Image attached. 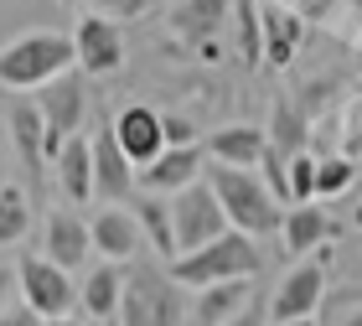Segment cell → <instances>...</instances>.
I'll list each match as a JSON object with an SVG mask.
<instances>
[{
  "label": "cell",
  "instance_id": "cell-33",
  "mask_svg": "<svg viewBox=\"0 0 362 326\" xmlns=\"http://www.w3.org/2000/svg\"><path fill=\"white\" fill-rule=\"evenodd\" d=\"M0 326H42V316H37V311H31V305H26V301H16V305H11V311H0Z\"/></svg>",
  "mask_w": 362,
  "mask_h": 326
},
{
  "label": "cell",
  "instance_id": "cell-38",
  "mask_svg": "<svg viewBox=\"0 0 362 326\" xmlns=\"http://www.w3.org/2000/svg\"><path fill=\"white\" fill-rule=\"evenodd\" d=\"M357 73H362V42H357Z\"/></svg>",
  "mask_w": 362,
  "mask_h": 326
},
{
  "label": "cell",
  "instance_id": "cell-26",
  "mask_svg": "<svg viewBox=\"0 0 362 326\" xmlns=\"http://www.w3.org/2000/svg\"><path fill=\"white\" fill-rule=\"evenodd\" d=\"M233 31H238V57L254 68L264 57V11H259V0H233Z\"/></svg>",
  "mask_w": 362,
  "mask_h": 326
},
{
  "label": "cell",
  "instance_id": "cell-10",
  "mask_svg": "<svg viewBox=\"0 0 362 326\" xmlns=\"http://www.w3.org/2000/svg\"><path fill=\"white\" fill-rule=\"evenodd\" d=\"M326 301V264L316 259H300V264L285 269V280L274 285L269 296V316L274 321H295V316H316Z\"/></svg>",
  "mask_w": 362,
  "mask_h": 326
},
{
  "label": "cell",
  "instance_id": "cell-6",
  "mask_svg": "<svg viewBox=\"0 0 362 326\" xmlns=\"http://www.w3.org/2000/svg\"><path fill=\"white\" fill-rule=\"evenodd\" d=\"M16 269H21V301H26L42 321L78 311V280H73V269H62V264H57V259H47V254H26Z\"/></svg>",
  "mask_w": 362,
  "mask_h": 326
},
{
  "label": "cell",
  "instance_id": "cell-21",
  "mask_svg": "<svg viewBox=\"0 0 362 326\" xmlns=\"http://www.w3.org/2000/svg\"><path fill=\"white\" fill-rule=\"evenodd\" d=\"M129 207H135V218H140V228H145V243L156 249V259H160V264H171V259L181 254V243H176V218H171V197L135 187Z\"/></svg>",
  "mask_w": 362,
  "mask_h": 326
},
{
  "label": "cell",
  "instance_id": "cell-19",
  "mask_svg": "<svg viewBox=\"0 0 362 326\" xmlns=\"http://www.w3.org/2000/svg\"><path fill=\"white\" fill-rule=\"evenodd\" d=\"M259 11H264V62L274 73H285L305 42V16L295 6H279V0H259Z\"/></svg>",
  "mask_w": 362,
  "mask_h": 326
},
{
  "label": "cell",
  "instance_id": "cell-23",
  "mask_svg": "<svg viewBox=\"0 0 362 326\" xmlns=\"http://www.w3.org/2000/svg\"><path fill=\"white\" fill-rule=\"evenodd\" d=\"M11 145L21 156L26 171H42L47 166V114L37 99H16L11 104Z\"/></svg>",
  "mask_w": 362,
  "mask_h": 326
},
{
  "label": "cell",
  "instance_id": "cell-30",
  "mask_svg": "<svg viewBox=\"0 0 362 326\" xmlns=\"http://www.w3.org/2000/svg\"><path fill=\"white\" fill-rule=\"evenodd\" d=\"M62 6H73V11H109V16H140V11H151L156 0H62Z\"/></svg>",
  "mask_w": 362,
  "mask_h": 326
},
{
  "label": "cell",
  "instance_id": "cell-11",
  "mask_svg": "<svg viewBox=\"0 0 362 326\" xmlns=\"http://www.w3.org/2000/svg\"><path fill=\"white\" fill-rule=\"evenodd\" d=\"M93 187H98V197H104V202H129V197H135V187H140V166L124 156L114 124L93 135Z\"/></svg>",
  "mask_w": 362,
  "mask_h": 326
},
{
  "label": "cell",
  "instance_id": "cell-34",
  "mask_svg": "<svg viewBox=\"0 0 362 326\" xmlns=\"http://www.w3.org/2000/svg\"><path fill=\"white\" fill-rule=\"evenodd\" d=\"M166 140H171V145H192V140H197L192 120H181V114H166Z\"/></svg>",
  "mask_w": 362,
  "mask_h": 326
},
{
  "label": "cell",
  "instance_id": "cell-20",
  "mask_svg": "<svg viewBox=\"0 0 362 326\" xmlns=\"http://www.w3.org/2000/svg\"><path fill=\"white\" fill-rule=\"evenodd\" d=\"M124 274H129V264H114V259L83 269V285H78V311H83L88 321H114V316H119V301H124Z\"/></svg>",
  "mask_w": 362,
  "mask_h": 326
},
{
  "label": "cell",
  "instance_id": "cell-1",
  "mask_svg": "<svg viewBox=\"0 0 362 326\" xmlns=\"http://www.w3.org/2000/svg\"><path fill=\"white\" fill-rule=\"evenodd\" d=\"M68 68H78V42L52 26H31V31H16L11 42H0V88L11 93H37Z\"/></svg>",
  "mask_w": 362,
  "mask_h": 326
},
{
  "label": "cell",
  "instance_id": "cell-7",
  "mask_svg": "<svg viewBox=\"0 0 362 326\" xmlns=\"http://www.w3.org/2000/svg\"><path fill=\"white\" fill-rule=\"evenodd\" d=\"M73 42H78V68L88 78H114L124 73V26L114 21L109 11H83L73 26Z\"/></svg>",
  "mask_w": 362,
  "mask_h": 326
},
{
  "label": "cell",
  "instance_id": "cell-14",
  "mask_svg": "<svg viewBox=\"0 0 362 326\" xmlns=\"http://www.w3.org/2000/svg\"><path fill=\"white\" fill-rule=\"evenodd\" d=\"M114 135H119L124 156L135 161V166H145V161H156L160 151H166V114H156L151 104H129L114 114Z\"/></svg>",
  "mask_w": 362,
  "mask_h": 326
},
{
  "label": "cell",
  "instance_id": "cell-29",
  "mask_svg": "<svg viewBox=\"0 0 362 326\" xmlns=\"http://www.w3.org/2000/svg\"><path fill=\"white\" fill-rule=\"evenodd\" d=\"M337 140H341V156L362 161V93H352L341 104V120H337Z\"/></svg>",
  "mask_w": 362,
  "mask_h": 326
},
{
  "label": "cell",
  "instance_id": "cell-13",
  "mask_svg": "<svg viewBox=\"0 0 362 326\" xmlns=\"http://www.w3.org/2000/svg\"><path fill=\"white\" fill-rule=\"evenodd\" d=\"M332 238H337V223H332V213L321 207V197H310V202H290V207H285L279 243H285V254H290V259L316 254V249H326Z\"/></svg>",
  "mask_w": 362,
  "mask_h": 326
},
{
  "label": "cell",
  "instance_id": "cell-32",
  "mask_svg": "<svg viewBox=\"0 0 362 326\" xmlns=\"http://www.w3.org/2000/svg\"><path fill=\"white\" fill-rule=\"evenodd\" d=\"M16 301H21V269H16V264H0V311H11Z\"/></svg>",
  "mask_w": 362,
  "mask_h": 326
},
{
  "label": "cell",
  "instance_id": "cell-39",
  "mask_svg": "<svg viewBox=\"0 0 362 326\" xmlns=\"http://www.w3.org/2000/svg\"><path fill=\"white\" fill-rule=\"evenodd\" d=\"M6 182H11V176H6V166H0V187H6Z\"/></svg>",
  "mask_w": 362,
  "mask_h": 326
},
{
  "label": "cell",
  "instance_id": "cell-8",
  "mask_svg": "<svg viewBox=\"0 0 362 326\" xmlns=\"http://www.w3.org/2000/svg\"><path fill=\"white\" fill-rule=\"evenodd\" d=\"M42 254L57 259L62 269H83L88 259L98 254L93 249V218L73 213V202L68 207H52V213L42 218Z\"/></svg>",
  "mask_w": 362,
  "mask_h": 326
},
{
  "label": "cell",
  "instance_id": "cell-28",
  "mask_svg": "<svg viewBox=\"0 0 362 326\" xmlns=\"http://www.w3.org/2000/svg\"><path fill=\"white\" fill-rule=\"evenodd\" d=\"M357 182V161L352 156H321V171H316V197H347Z\"/></svg>",
  "mask_w": 362,
  "mask_h": 326
},
{
  "label": "cell",
  "instance_id": "cell-24",
  "mask_svg": "<svg viewBox=\"0 0 362 326\" xmlns=\"http://www.w3.org/2000/svg\"><path fill=\"white\" fill-rule=\"evenodd\" d=\"M249 301H254V280L202 285V290H197V301H192V316H197V326H223V321H233Z\"/></svg>",
  "mask_w": 362,
  "mask_h": 326
},
{
  "label": "cell",
  "instance_id": "cell-2",
  "mask_svg": "<svg viewBox=\"0 0 362 326\" xmlns=\"http://www.w3.org/2000/svg\"><path fill=\"white\" fill-rule=\"evenodd\" d=\"M207 182L218 187L223 197V213L233 228L254 238H269L279 233V223H285V197L269 187V176L259 166H223V161H207Z\"/></svg>",
  "mask_w": 362,
  "mask_h": 326
},
{
  "label": "cell",
  "instance_id": "cell-4",
  "mask_svg": "<svg viewBox=\"0 0 362 326\" xmlns=\"http://www.w3.org/2000/svg\"><path fill=\"white\" fill-rule=\"evenodd\" d=\"M187 316H192L187 285L166 264H129L119 326H187Z\"/></svg>",
  "mask_w": 362,
  "mask_h": 326
},
{
  "label": "cell",
  "instance_id": "cell-36",
  "mask_svg": "<svg viewBox=\"0 0 362 326\" xmlns=\"http://www.w3.org/2000/svg\"><path fill=\"white\" fill-rule=\"evenodd\" d=\"M274 326H321L316 316H295V321H274Z\"/></svg>",
  "mask_w": 362,
  "mask_h": 326
},
{
  "label": "cell",
  "instance_id": "cell-17",
  "mask_svg": "<svg viewBox=\"0 0 362 326\" xmlns=\"http://www.w3.org/2000/svg\"><path fill=\"white\" fill-rule=\"evenodd\" d=\"M207 161H223V166H264L269 156V129L264 124H223L202 140Z\"/></svg>",
  "mask_w": 362,
  "mask_h": 326
},
{
  "label": "cell",
  "instance_id": "cell-5",
  "mask_svg": "<svg viewBox=\"0 0 362 326\" xmlns=\"http://www.w3.org/2000/svg\"><path fill=\"white\" fill-rule=\"evenodd\" d=\"M171 218H176V243H181V254L187 249H202V243H212L218 233H228V213H223V197H218V187L207 182V176H197L192 187H181L171 192Z\"/></svg>",
  "mask_w": 362,
  "mask_h": 326
},
{
  "label": "cell",
  "instance_id": "cell-9",
  "mask_svg": "<svg viewBox=\"0 0 362 326\" xmlns=\"http://www.w3.org/2000/svg\"><path fill=\"white\" fill-rule=\"evenodd\" d=\"M83 68H68L62 78H52V83H42L37 88V104L47 114V129H52L57 140H68L78 135V129L88 124V83H83Z\"/></svg>",
  "mask_w": 362,
  "mask_h": 326
},
{
  "label": "cell",
  "instance_id": "cell-25",
  "mask_svg": "<svg viewBox=\"0 0 362 326\" xmlns=\"http://www.w3.org/2000/svg\"><path fill=\"white\" fill-rule=\"evenodd\" d=\"M31 197L21 182H6L0 187V249H11V243H21L31 233Z\"/></svg>",
  "mask_w": 362,
  "mask_h": 326
},
{
  "label": "cell",
  "instance_id": "cell-37",
  "mask_svg": "<svg viewBox=\"0 0 362 326\" xmlns=\"http://www.w3.org/2000/svg\"><path fill=\"white\" fill-rule=\"evenodd\" d=\"M337 326H362V305H357V311H352L347 321H337Z\"/></svg>",
  "mask_w": 362,
  "mask_h": 326
},
{
  "label": "cell",
  "instance_id": "cell-31",
  "mask_svg": "<svg viewBox=\"0 0 362 326\" xmlns=\"http://www.w3.org/2000/svg\"><path fill=\"white\" fill-rule=\"evenodd\" d=\"M223 326H274V316H269V296H264V301L254 296V301L243 305V311H238L233 321H223Z\"/></svg>",
  "mask_w": 362,
  "mask_h": 326
},
{
  "label": "cell",
  "instance_id": "cell-35",
  "mask_svg": "<svg viewBox=\"0 0 362 326\" xmlns=\"http://www.w3.org/2000/svg\"><path fill=\"white\" fill-rule=\"evenodd\" d=\"M42 326H88L83 311H68V316H52V321H42Z\"/></svg>",
  "mask_w": 362,
  "mask_h": 326
},
{
  "label": "cell",
  "instance_id": "cell-15",
  "mask_svg": "<svg viewBox=\"0 0 362 326\" xmlns=\"http://www.w3.org/2000/svg\"><path fill=\"white\" fill-rule=\"evenodd\" d=\"M202 140H192V145H166L156 161H145L140 166V187L145 192H160V197H171V192L181 187H192L197 176H202Z\"/></svg>",
  "mask_w": 362,
  "mask_h": 326
},
{
  "label": "cell",
  "instance_id": "cell-22",
  "mask_svg": "<svg viewBox=\"0 0 362 326\" xmlns=\"http://www.w3.org/2000/svg\"><path fill=\"white\" fill-rule=\"evenodd\" d=\"M269 145H274V151L279 156H295V151H310V140H316V120H310V114H305V104L300 99H290V93H285V99H274V109H269Z\"/></svg>",
  "mask_w": 362,
  "mask_h": 326
},
{
  "label": "cell",
  "instance_id": "cell-18",
  "mask_svg": "<svg viewBox=\"0 0 362 326\" xmlns=\"http://www.w3.org/2000/svg\"><path fill=\"white\" fill-rule=\"evenodd\" d=\"M228 21H233V0H181L171 16V42H187V47L218 42Z\"/></svg>",
  "mask_w": 362,
  "mask_h": 326
},
{
  "label": "cell",
  "instance_id": "cell-3",
  "mask_svg": "<svg viewBox=\"0 0 362 326\" xmlns=\"http://www.w3.org/2000/svg\"><path fill=\"white\" fill-rule=\"evenodd\" d=\"M259 264H264L259 238L243 233V228H228V233H218L212 243H202V249L176 254L166 269H171L187 290H202V285H223V280H254Z\"/></svg>",
  "mask_w": 362,
  "mask_h": 326
},
{
  "label": "cell",
  "instance_id": "cell-12",
  "mask_svg": "<svg viewBox=\"0 0 362 326\" xmlns=\"http://www.w3.org/2000/svg\"><path fill=\"white\" fill-rule=\"evenodd\" d=\"M140 243H145V228H140V218H135L129 202H104L93 213V249H98V259L129 264V259L140 254Z\"/></svg>",
  "mask_w": 362,
  "mask_h": 326
},
{
  "label": "cell",
  "instance_id": "cell-27",
  "mask_svg": "<svg viewBox=\"0 0 362 326\" xmlns=\"http://www.w3.org/2000/svg\"><path fill=\"white\" fill-rule=\"evenodd\" d=\"M316 171H321V151H295L285 161V197L290 202H310L316 197Z\"/></svg>",
  "mask_w": 362,
  "mask_h": 326
},
{
  "label": "cell",
  "instance_id": "cell-16",
  "mask_svg": "<svg viewBox=\"0 0 362 326\" xmlns=\"http://www.w3.org/2000/svg\"><path fill=\"white\" fill-rule=\"evenodd\" d=\"M52 171H57V192H62V202H73V207H83L98 197V187H93V135H68V145L57 151L52 161Z\"/></svg>",
  "mask_w": 362,
  "mask_h": 326
}]
</instances>
